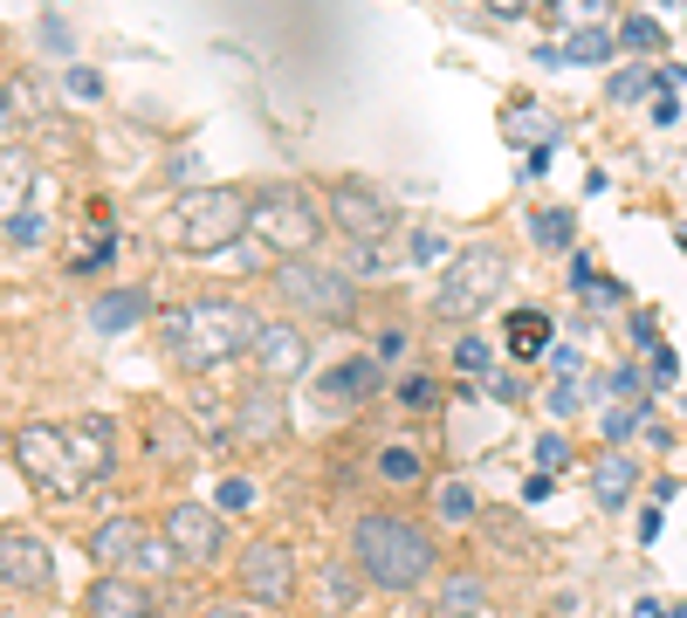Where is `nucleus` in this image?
Returning a JSON list of instances; mask_svg holds the SVG:
<instances>
[{
	"label": "nucleus",
	"mask_w": 687,
	"mask_h": 618,
	"mask_svg": "<svg viewBox=\"0 0 687 618\" xmlns=\"http://www.w3.org/2000/svg\"><path fill=\"white\" fill-rule=\"evenodd\" d=\"M254 330H262V317L248 302L199 296L165 317V357L180 371H214V365H234L241 351H254Z\"/></svg>",
	"instance_id": "f257e3e1"
},
{
	"label": "nucleus",
	"mask_w": 687,
	"mask_h": 618,
	"mask_svg": "<svg viewBox=\"0 0 687 618\" xmlns=\"http://www.w3.org/2000/svg\"><path fill=\"white\" fill-rule=\"evenodd\" d=\"M351 563L378 584V591H413L434 577V536L413 529L405 515H358L351 523Z\"/></svg>",
	"instance_id": "f03ea898"
},
{
	"label": "nucleus",
	"mask_w": 687,
	"mask_h": 618,
	"mask_svg": "<svg viewBox=\"0 0 687 618\" xmlns=\"http://www.w3.org/2000/svg\"><path fill=\"white\" fill-rule=\"evenodd\" d=\"M248 227L262 234L283 262H302L317 241H323V206L310 186H296V179H275V186H262L248 199Z\"/></svg>",
	"instance_id": "7ed1b4c3"
},
{
	"label": "nucleus",
	"mask_w": 687,
	"mask_h": 618,
	"mask_svg": "<svg viewBox=\"0 0 687 618\" xmlns=\"http://www.w3.org/2000/svg\"><path fill=\"white\" fill-rule=\"evenodd\" d=\"M248 234V193L241 186H193L172 206V241L186 254H220Z\"/></svg>",
	"instance_id": "20e7f679"
},
{
	"label": "nucleus",
	"mask_w": 687,
	"mask_h": 618,
	"mask_svg": "<svg viewBox=\"0 0 687 618\" xmlns=\"http://www.w3.org/2000/svg\"><path fill=\"white\" fill-rule=\"evenodd\" d=\"M502 282H508V254L495 248V241H474V248H461L454 262L440 268V289H434V309L440 317H481L495 296H502Z\"/></svg>",
	"instance_id": "39448f33"
},
{
	"label": "nucleus",
	"mask_w": 687,
	"mask_h": 618,
	"mask_svg": "<svg viewBox=\"0 0 687 618\" xmlns=\"http://www.w3.org/2000/svg\"><path fill=\"white\" fill-rule=\"evenodd\" d=\"M275 289H283L289 309H302V317H330V323L358 309V289H351V275H344V268H330V262H317V254H302V262H283V268H275Z\"/></svg>",
	"instance_id": "423d86ee"
},
{
	"label": "nucleus",
	"mask_w": 687,
	"mask_h": 618,
	"mask_svg": "<svg viewBox=\"0 0 687 618\" xmlns=\"http://www.w3.org/2000/svg\"><path fill=\"white\" fill-rule=\"evenodd\" d=\"M14 468L28 474V488H42V495H56V502H69L76 488H83V474H76V460H69V433L42 426V420H28L14 433Z\"/></svg>",
	"instance_id": "0eeeda50"
},
{
	"label": "nucleus",
	"mask_w": 687,
	"mask_h": 618,
	"mask_svg": "<svg viewBox=\"0 0 687 618\" xmlns=\"http://www.w3.org/2000/svg\"><path fill=\"white\" fill-rule=\"evenodd\" d=\"M83 550H90L96 571H165V563H180L165 543H151L138 515H111V523H96Z\"/></svg>",
	"instance_id": "6e6552de"
},
{
	"label": "nucleus",
	"mask_w": 687,
	"mask_h": 618,
	"mask_svg": "<svg viewBox=\"0 0 687 618\" xmlns=\"http://www.w3.org/2000/svg\"><path fill=\"white\" fill-rule=\"evenodd\" d=\"M0 584L21 591V598H48L56 591V557H48L42 529H0Z\"/></svg>",
	"instance_id": "1a4fd4ad"
},
{
	"label": "nucleus",
	"mask_w": 687,
	"mask_h": 618,
	"mask_svg": "<svg viewBox=\"0 0 687 618\" xmlns=\"http://www.w3.org/2000/svg\"><path fill=\"white\" fill-rule=\"evenodd\" d=\"M330 220L351 234V248H386V234H392V206L371 186H358V179H337V186H330Z\"/></svg>",
	"instance_id": "9d476101"
},
{
	"label": "nucleus",
	"mask_w": 687,
	"mask_h": 618,
	"mask_svg": "<svg viewBox=\"0 0 687 618\" xmlns=\"http://www.w3.org/2000/svg\"><path fill=\"white\" fill-rule=\"evenodd\" d=\"M289 591H296V557H289V543L262 536V543L241 550V598H248V605H289Z\"/></svg>",
	"instance_id": "9b49d317"
},
{
	"label": "nucleus",
	"mask_w": 687,
	"mask_h": 618,
	"mask_svg": "<svg viewBox=\"0 0 687 618\" xmlns=\"http://www.w3.org/2000/svg\"><path fill=\"white\" fill-rule=\"evenodd\" d=\"M220 508H207V502H172L165 508V550L180 557V563H214L220 557Z\"/></svg>",
	"instance_id": "f8f14e48"
},
{
	"label": "nucleus",
	"mask_w": 687,
	"mask_h": 618,
	"mask_svg": "<svg viewBox=\"0 0 687 618\" xmlns=\"http://www.w3.org/2000/svg\"><path fill=\"white\" fill-rule=\"evenodd\" d=\"M254 365H262V378L268 385H289V378H302L310 371V337H302V323H268L262 317V330H254Z\"/></svg>",
	"instance_id": "ddd939ff"
},
{
	"label": "nucleus",
	"mask_w": 687,
	"mask_h": 618,
	"mask_svg": "<svg viewBox=\"0 0 687 618\" xmlns=\"http://www.w3.org/2000/svg\"><path fill=\"white\" fill-rule=\"evenodd\" d=\"M289 433V399H283V385H248L241 405H234V440H283Z\"/></svg>",
	"instance_id": "4468645a"
},
{
	"label": "nucleus",
	"mask_w": 687,
	"mask_h": 618,
	"mask_svg": "<svg viewBox=\"0 0 687 618\" xmlns=\"http://www.w3.org/2000/svg\"><path fill=\"white\" fill-rule=\"evenodd\" d=\"M145 611H151L145 584L124 577V571H104V577L83 591V618H145Z\"/></svg>",
	"instance_id": "2eb2a0df"
},
{
	"label": "nucleus",
	"mask_w": 687,
	"mask_h": 618,
	"mask_svg": "<svg viewBox=\"0 0 687 618\" xmlns=\"http://www.w3.org/2000/svg\"><path fill=\"white\" fill-rule=\"evenodd\" d=\"M69 460H76V474H83V481H104V474L117 468V426H111V420L69 426Z\"/></svg>",
	"instance_id": "dca6fc26"
},
{
	"label": "nucleus",
	"mask_w": 687,
	"mask_h": 618,
	"mask_svg": "<svg viewBox=\"0 0 687 618\" xmlns=\"http://www.w3.org/2000/svg\"><path fill=\"white\" fill-rule=\"evenodd\" d=\"M632 488H640V460H632L626 447H605L592 460V495H598V508H626Z\"/></svg>",
	"instance_id": "f3484780"
},
{
	"label": "nucleus",
	"mask_w": 687,
	"mask_h": 618,
	"mask_svg": "<svg viewBox=\"0 0 687 618\" xmlns=\"http://www.w3.org/2000/svg\"><path fill=\"white\" fill-rule=\"evenodd\" d=\"M378 385H386V365L378 357H344V365H330V378H323V399H337V405H351V399H378Z\"/></svg>",
	"instance_id": "a211bd4d"
},
{
	"label": "nucleus",
	"mask_w": 687,
	"mask_h": 618,
	"mask_svg": "<svg viewBox=\"0 0 687 618\" xmlns=\"http://www.w3.org/2000/svg\"><path fill=\"white\" fill-rule=\"evenodd\" d=\"M28 193H35V151L0 145V220L28 214Z\"/></svg>",
	"instance_id": "6ab92c4d"
},
{
	"label": "nucleus",
	"mask_w": 687,
	"mask_h": 618,
	"mask_svg": "<svg viewBox=\"0 0 687 618\" xmlns=\"http://www.w3.org/2000/svg\"><path fill=\"white\" fill-rule=\"evenodd\" d=\"M145 317H151V296L145 289H111V296L90 302V330H96V337H117V330H131Z\"/></svg>",
	"instance_id": "aec40b11"
},
{
	"label": "nucleus",
	"mask_w": 687,
	"mask_h": 618,
	"mask_svg": "<svg viewBox=\"0 0 687 618\" xmlns=\"http://www.w3.org/2000/svg\"><path fill=\"white\" fill-rule=\"evenodd\" d=\"M502 337H508V351H516V357H537V351H550V317H543V309H508Z\"/></svg>",
	"instance_id": "412c9836"
},
{
	"label": "nucleus",
	"mask_w": 687,
	"mask_h": 618,
	"mask_svg": "<svg viewBox=\"0 0 687 618\" xmlns=\"http://www.w3.org/2000/svg\"><path fill=\"white\" fill-rule=\"evenodd\" d=\"M529 241L537 248H571L577 241V214H564V206H537V214H529Z\"/></svg>",
	"instance_id": "4be33fe9"
},
{
	"label": "nucleus",
	"mask_w": 687,
	"mask_h": 618,
	"mask_svg": "<svg viewBox=\"0 0 687 618\" xmlns=\"http://www.w3.org/2000/svg\"><path fill=\"white\" fill-rule=\"evenodd\" d=\"M605 56H612V35H605V28H577L571 42L543 48V62H605Z\"/></svg>",
	"instance_id": "5701e85b"
},
{
	"label": "nucleus",
	"mask_w": 687,
	"mask_h": 618,
	"mask_svg": "<svg viewBox=\"0 0 687 618\" xmlns=\"http://www.w3.org/2000/svg\"><path fill=\"white\" fill-rule=\"evenodd\" d=\"M378 474H386L392 488H420L426 460H420V447H378Z\"/></svg>",
	"instance_id": "b1692460"
},
{
	"label": "nucleus",
	"mask_w": 687,
	"mask_h": 618,
	"mask_svg": "<svg viewBox=\"0 0 687 618\" xmlns=\"http://www.w3.org/2000/svg\"><path fill=\"white\" fill-rule=\"evenodd\" d=\"M502 131H508V138H537V145H550V117H543L537 103L523 96L516 111H502Z\"/></svg>",
	"instance_id": "393cba45"
},
{
	"label": "nucleus",
	"mask_w": 687,
	"mask_h": 618,
	"mask_svg": "<svg viewBox=\"0 0 687 618\" xmlns=\"http://www.w3.org/2000/svg\"><path fill=\"white\" fill-rule=\"evenodd\" d=\"M619 48H632V56H653V48H660V21H653V14H626Z\"/></svg>",
	"instance_id": "a878e982"
},
{
	"label": "nucleus",
	"mask_w": 687,
	"mask_h": 618,
	"mask_svg": "<svg viewBox=\"0 0 687 618\" xmlns=\"http://www.w3.org/2000/svg\"><path fill=\"white\" fill-rule=\"evenodd\" d=\"M564 282H571V296H598L605 289V275H598V254H571V268H564Z\"/></svg>",
	"instance_id": "bb28decb"
},
{
	"label": "nucleus",
	"mask_w": 687,
	"mask_h": 618,
	"mask_svg": "<svg viewBox=\"0 0 687 618\" xmlns=\"http://www.w3.org/2000/svg\"><path fill=\"white\" fill-rule=\"evenodd\" d=\"M495 365V351H489V337H461V344H454V371H489Z\"/></svg>",
	"instance_id": "cd10ccee"
},
{
	"label": "nucleus",
	"mask_w": 687,
	"mask_h": 618,
	"mask_svg": "<svg viewBox=\"0 0 687 618\" xmlns=\"http://www.w3.org/2000/svg\"><path fill=\"white\" fill-rule=\"evenodd\" d=\"M440 399V385L434 378H426V371H405L399 378V405H413V412H426V405H434Z\"/></svg>",
	"instance_id": "c85d7f7f"
},
{
	"label": "nucleus",
	"mask_w": 687,
	"mask_h": 618,
	"mask_svg": "<svg viewBox=\"0 0 687 618\" xmlns=\"http://www.w3.org/2000/svg\"><path fill=\"white\" fill-rule=\"evenodd\" d=\"M440 515H447V523H468V515H474V495H468V481H440Z\"/></svg>",
	"instance_id": "c756f323"
},
{
	"label": "nucleus",
	"mask_w": 687,
	"mask_h": 618,
	"mask_svg": "<svg viewBox=\"0 0 687 618\" xmlns=\"http://www.w3.org/2000/svg\"><path fill=\"white\" fill-rule=\"evenodd\" d=\"M646 90H660V76H646V69H619L612 76V103H640Z\"/></svg>",
	"instance_id": "7c9ffc66"
},
{
	"label": "nucleus",
	"mask_w": 687,
	"mask_h": 618,
	"mask_svg": "<svg viewBox=\"0 0 687 618\" xmlns=\"http://www.w3.org/2000/svg\"><path fill=\"white\" fill-rule=\"evenodd\" d=\"M220 508H227V515L254 508V481H248V474H227V481H220Z\"/></svg>",
	"instance_id": "2f4dec72"
},
{
	"label": "nucleus",
	"mask_w": 687,
	"mask_h": 618,
	"mask_svg": "<svg viewBox=\"0 0 687 618\" xmlns=\"http://www.w3.org/2000/svg\"><path fill=\"white\" fill-rule=\"evenodd\" d=\"M605 392H612V399H632V405H640V392H646V378H640V365H619L612 378H605Z\"/></svg>",
	"instance_id": "473e14b6"
},
{
	"label": "nucleus",
	"mask_w": 687,
	"mask_h": 618,
	"mask_svg": "<svg viewBox=\"0 0 687 618\" xmlns=\"http://www.w3.org/2000/svg\"><path fill=\"white\" fill-rule=\"evenodd\" d=\"M440 254H447V241L434 234V227H420V234L405 241V262H440Z\"/></svg>",
	"instance_id": "72a5a7b5"
},
{
	"label": "nucleus",
	"mask_w": 687,
	"mask_h": 618,
	"mask_svg": "<svg viewBox=\"0 0 687 618\" xmlns=\"http://www.w3.org/2000/svg\"><path fill=\"white\" fill-rule=\"evenodd\" d=\"M69 96L76 103H96V96H104V76H96V69H69Z\"/></svg>",
	"instance_id": "f704fd0d"
},
{
	"label": "nucleus",
	"mask_w": 687,
	"mask_h": 618,
	"mask_svg": "<svg viewBox=\"0 0 687 618\" xmlns=\"http://www.w3.org/2000/svg\"><path fill=\"white\" fill-rule=\"evenodd\" d=\"M323 605H330V611H351V605H358V598H351V577H344V571L323 577Z\"/></svg>",
	"instance_id": "c9c22d12"
},
{
	"label": "nucleus",
	"mask_w": 687,
	"mask_h": 618,
	"mask_svg": "<svg viewBox=\"0 0 687 618\" xmlns=\"http://www.w3.org/2000/svg\"><path fill=\"white\" fill-rule=\"evenodd\" d=\"M557 14H564V21H577V28H592V21L605 14V0H557Z\"/></svg>",
	"instance_id": "e433bc0d"
},
{
	"label": "nucleus",
	"mask_w": 687,
	"mask_h": 618,
	"mask_svg": "<svg viewBox=\"0 0 687 618\" xmlns=\"http://www.w3.org/2000/svg\"><path fill=\"white\" fill-rule=\"evenodd\" d=\"M584 405V378H557V392H550V412H577Z\"/></svg>",
	"instance_id": "4c0bfd02"
},
{
	"label": "nucleus",
	"mask_w": 687,
	"mask_h": 618,
	"mask_svg": "<svg viewBox=\"0 0 687 618\" xmlns=\"http://www.w3.org/2000/svg\"><path fill=\"white\" fill-rule=\"evenodd\" d=\"M537 460H543V468H564V460H571V440H564V433H543V440H537Z\"/></svg>",
	"instance_id": "58836bf2"
},
{
	"label": "nucleus",
	"mask_w": 687,
	"mask_h": 618,
	"mask_svg": "<svg viewBox=\"0 0 687 618\" xmlns=\"http://www.w3.org/2000/svg\"><path fill=\"white\" fill-rule=\"evenodd\" d=\"M447 605H454V611H474V605H481V584H474V577H454V584H447Z\"/></svg>",
	"instance_id": "ea45409f"
},
{
	"label": "nucleus",
	"mask_w": 687,
	"mask_h": 618,
	"mask_svg": "<svg viewBox=\"0 0 687 618\" xmlns=\"http://www.w3.org/2000/svg\"><path fill=\"white\" fill-rule=\"evenodd\" d=\"M646 365H653V385H674V378H680V357H674L667 344H660V351L646 357Z\"/></svg>",
	"instance_id": "a19ab883"
},
{
	"label": "nucleus",
	"mask_w": 687,
	"mask_h": 618,
	"mask_svg": "<svg viewBox=\"0 0 687 618\" xmlns=\"http://www.w3.org/2000/svg\"><path fill=\"white\" fill-rule=\"evenodd\" d=\"M626 330H632V344H640V351H646V357H653V351H660V330H653V317H646V309H640V317H632V323H626Z\"/></svg>",
	"instance_id": "79ce46f5"
},
{
	"label": "nucleus",
	"mask_w": 687,
	"mask_h": 618,
	"mask_svg": "<svg viewBox=\"0 0 687 618\" xmlns=\"http://www.w3.org/2000/svg\"><path fill=\"white\" fill-rule=\"evenodd\" d=\"M199 618H254V605L248 598H220V605H207Z\"/></svg>",
	"instance_id": "37998d69"
},
{
	"label": "nucleus",
	"mask_w": 687,
	"mask_h": 618,
	"mask_svg": "<svg viewBox=\"0 0 687 618\" xmlns=\"http://www.w3.org/2000/svg\"><path fill=\"white\" fill-rule=\"evenodd\" d=\"M8 234H14V241H35V234H42V220H35V214H14V220H8Z\"/></svg>",
	"instance_id": "c03bdc74"
},
{
	"label": "nucleus",
	"mask_w": 687,
	"mask_h": 618,
	"mask_svg": "<svg viewBox=\"0 0 687 618\" xmlns=\"http://www.w3.org/2000/svg\"><path fill=\"white\" fill-rule=\"evenodd\" d=\"M550 365L564 371V378H577V351H571V344H550Z\"/></svg>",
	"instance_id": "a18cd8bd"
},
{
	"label": "nucleus",
	"mask_w": 687,
	"mask_h": 618,
	"mask_svg": "<svg viewBox=\"0 0 687 618\" xmlns=\"http://www.w3.org/2000/svg\"><path fill=\"white\" fill-rule=\"evenodd\" d=\"M42 42H48V48H69V28H62V21H56V14H48V21H42Z\"/></svg>",
	"instance_id": "49530a36"
},
{
	"label": "nucleus",
	"mask_w": 687,
	"mask_h": 618,
	"mask_svg": "<svg viewBox=\"0 0 687 618\" xmlns=\"http://www.w3.org/2000/svg\"><path fill=\"white\" fill-rule=\"evenodd\" d=\"M489 8H495V14H523V8H529V0H489Z\"/></svg>",
	"instance_id": "de8ad7c7"
},
{
	"label": "nucleus",
	"mask_w": 687,
	"mask_h": 618,
	"mask_svg": "<svg viewBox=\"0 0 687 618\" xmlns=\"http://www.w3.org/2000/svg\"><path fill=\"white\" fill-rule=\"evenodd\" d=\"M660 618H687V605H680V611H660Z\"/></svg>",
	"instance_id": "09e8293b"
},
{
	"label": "nucleus",
	"mask_w": 687,
	"mask_h": 618,
	"mask_svg": "<svg viewBox=\"0 0 687 618\" xmlns=\"http://www.w3.org/2000/svg\"><path fill=\"white\" fill-rule=\"evenodd\" d=\"M0 618H21V611H8V605H0Z\"/></svg>",
	"instance_id": "8fccbe9b"
},
{
	"label": "nucleus",
	"mask_w": 687,
	"mask_h": 618,
	"mask_svg": "<svg viewBox=\"0 0 687 618\" xmlns=\"http://www.w3.org/2000/svg\"><path fill=\"white\" fill-rule=\"evenodd\" d=\"M145 618H165V611H145Z\"/></svg>",
	"instance_id": "3c124183"
},
{
	"label": "nucleus",
	"mask_w": 687,
	"mask_h": 618,
	"mask_svg": "<svg viewBox=\"0 0 687 618\" xmlns=\"http://www.w3.org/2000/svg\"><path fill=\"white\" fill-rule=\"evenodd\" d=\"M461 618H474V611H461Z\"/></svg>",
	"instance_id": "603ef678"
}]
</instances>
